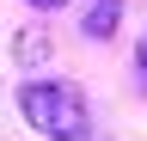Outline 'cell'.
I'll return each mask as SVG.
<instances>
[{
  "label": "cell",
  "mask_w": 147,
  "mask_h": 141,
  "mask_svg": "<svg viewBox=\"0 0 147 141\" xmlns=\"http://www.w3.org/2000/svg\"><path fill=\"white\" fill-rule=\"evenodd\" d=\"M49 55V31H25L18 37V61H43Z\"/></svg>",
  "instance_id": "cell-3"
},
{
  "label": "cell",
  "mask_w": 147,
  "mask_h": 141,
  "mask_svg": "<svg viewBox=\"0 0 147 141\" xmlns=\"http://www.w3.org/2000/svg\"><path fill=\"white\" fill-rule=\"evenodd\" d=\"M18 111H25V123L37 135H49V141H80L92 129V117H86V104L74 86H25L18 92Z\"/></svg>",
  "instance_id": "cell-1"
},
{
  "label": "cell",
  "mask_w": 147,
  "mask_h": 141,
  "mask_svg": "<svg viewBox=\"0 0 147 141\" xmlns=\"http://www.w3.org/2000/svg\"><path fill=\"white\" fill-rule=\"evenodd\" d=\"M141 67H147V37H141Z\"/></svg>",
  "instance_id": "cell-5"
},
{
  "label": "cell",
  "mask_w": 147,
  "mask_h": 141,
  "mask_svg": "<svg viewBox=\"0 0 147 141\" xmlns=\"http://www.w3.org/2000/svg\"><path fill=\"white\" fill-rule=\"evenodd\" d=\"M117 19H123V0H92V6H86V31H92V37H110Z\"/></svg>",
  "instance_id": "cell-2"
},
{
  "label": "cell",
  "mask_w": 147,
  "mask_h": 141,
  "mask_svg": "<svg viewBox=\"0 0 147 141\" xmlns=\"http://www.w3.org/2000/svg\"><path fill=\"white\" fill-rule=\"evenodd\" d=\"M31 6H37V12H55V6H61V0H31Z\"/></svg>",
  "instance_id": "cell-4"
}]
</instances>
